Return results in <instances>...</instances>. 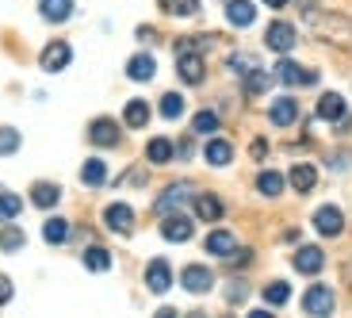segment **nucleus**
<instances>
[{
    "mask_svg": "<svg viewBox=\"0 0 352 318\" xmlns=\"http://www.w3.org/2000/svg\"><path fill=\"white\" fill-rule=\"evenodd\" d=\"M287 295H291V288L283 280H276V284H268V288H264V299L272 303V307H283V303H287Z\"/></svg>",
    "mask_w": 352,
    "mask_h": 318,
    "instance_id": "c9c22d12",
    "label": "nucleus"
},
{
    "mask_svg": "<svg viewBox=\"0 0 352 318\" xmlns=\"http://www.w3.org/2000/svg\"><path fill=\"white\" fill-rule=\"evenodd\" d=\"M176 73H180L184 85H199V81L207 77V65H203V58L195 50H180L176 54Z\"/></svg>",
    "mask_w": 352,
    "mask_h": 318,
    "instance_id": "7ed1b4c3",
    "label": "nucleus"
},
{
    "mask_svg": "<svg viewBox=\"0 0 352 318\" xmlns=\"http://www.w3.org/2000/svg\"><path fill=\"white\" fill-rule=\"evenodd\" d=\"M88 142H92V146H115V142H119V123H115V119H92Z\"/></svg>",
    "mask_w": 352,
    "mask_h": 318,
    "instance_id": "9b49d317",
    "label": "nucleus"
},
{
    "mask_svg": "<svg viewBox=\"0 0 352 318\" xmlns=\"http://www.w3.org/2000/svg\"><path fill=\"white\" fill-rule=\"evenodd\" d=\"M314 184H318V169L314 165H295L291 169V188H295V192L307 195Z\"/></svg>",
    "mask_w": 352,
    "mask_h": 318,
    "instance_id": "4be33fe9",
    "label": "nucleus"
},
{
    "mask_svg": "<svg viewBox=\"0 0 352 318\" xmlns=\"http://www.w3.org/2000/svg\"><path fill=\"white\" fill-rule=\"evenodd\" d=\"M192 131L195 134H214V131H219V115H214V112H199L192 119Z\"/></svg>",
    "mask_w": 352,
    "mask_h": 318,
    "instance_id": "72a5a7b5",
    "label": "nucleus"
},
{
    "mask_svg": "<svg viewBox=\"0 0 352 318\" xmlns=\"http://www.w3.org/2000/svg\"><path fill=\"white\" fill-rule=\"evenodd\" d=\"M264 43H268V50H276V54L295 50V27L283 23V19H276V23L264 31Z\"/></svg>",
    "mask_w": 352,
    "mask_h": 318,
    "instance_id": "39448f33",
    "label": "nucleus"
},
{
    "mask_svg": "<svg viewBox=\"0 0 352 318\" xmlns=\"http://www.w3.org/2000/svg\"><path fill=\"white\" fill-rule=\"evenodd\" d=\"M80 180H85L88 188H100V184L107 180V165H104V161H96V158L85 161V169H80Z\"/></svg>",
    "mask_w": 352,
    "mask_h": 318,
    "instance_id": "a878e982",
    "label": "nucleus"
},
{
    "mask_svg": "<svg viewBox=\"0 0 352 318\" xmlns=\"http://www.w3.org/2000/svg\"><path fill=\"white\" fill-rule=\"evenodd\" d=\"M165 16H176V19H195L199 16V0H157Z\"/></svg>",
    "mask_w": 352,
    "mask_h": 318,
    "instance_id": "6ab92c4d",
    "label": "nucleus"
},
{
    "mask_svg": "<svg viewBox=\"0 0 352 318\" xmlns=\"http://www.w3.org/2000/svg\"><path fill=\"white\" fill-rule=\"evenodd\" d=\"M344 115V100L337 96V92H326V96L318 100V119H329V123H337Z\"/></svg>",
    "mask_w": 352,
    "mask_h": 318,
    "instance_id": "5701e85b",
    "label": "nucleus"
},
{
    "mask_svg": "<svg viewBox=\"0 0 352 318\" xmlns=\"http://www.w3.org/2000/svg\"><path fill=\"white\" fill-rule=\"evenodd\" d=\"M19 211H23V200L12 192H0V219H16Z\"/></svg>",
    "mask_w": 352,
    "mask_h": 318,
    "instance_id": "f704fd0d",
    "label": "nucleus"
},
{
    "mask_svg": "<svg viewBox=\"0 0 352 318\" xmlns=\"http://www.w3.org/2000/svg\"><path fill=\"white\" fill-rule=\"evenodd\" d=\"M195 215H199L203 222H214L222 215V200H219V195H211V192L195 195Z\"/></svg>",
    "mask_w": 352,
    "mask_h": 318,
    "instance_id": "412c9836",
    "label": "nucleus"
},
{
    "mask_svg": "<svg viewBox=\"0 0 352 318\" xmlns=\"http://www.w3.org/2000/svg\"><path fill=\"white\" fill-rule=\"evenodd\" d=\"M207 249H211L214 257H230L234 253V234H230V230H214L211 238H207Z\"/></svg>",
    "mask_w": 352,
    "mask_h": 318,
    "instance_id": "cd10ccee",
    "label": "nucleus"
},
{
    "mask_svg": "<svg viewBox=\"0 0 352 318\" xmlns=\"http://www.w3.org/2000/svg\"><path fill=\"white\" fill-rule=\"evenodd\" d=\"M322 265H326V253L318 246H302L299 253H295V268H299L302 276H314V273H322Z\"/></svg>",
    "mask_w": 352,
    "mask_h": 318,
    "instance_id": "4468645a",
    "label": "nucleus"
},
{
    "mask_svg": "<svg viewBox=\"0 0 352 318\" xmlns=\"http://www.w3.org/2000/svg\"><path fill=\"white\" fill-rule=\"evenodd\" d=\"M12 299V280L8 276H0V303H8Z\"/></svg>",
    "mask_w": 352,
    "mask_h": 318,
    "instance_id": "79ce46f5",
    "label": "nucleus"
},
{
    "mask_svg": "<svg viewBox=\"0 0 352 318\" xmlns=\"http://www.w3.org/2000/svg\"><path fill=\"white\" fill-rule=\"evenodd\" d=\"M314 226L322 230L326 238H337V234L344 230V215L337 211V207H318V211H314Z\"/></svg>",
    "mask_w": 352,
    "mask_h": 318,
    "instance_id": "f8f14e48",
    "label": "nucleus"
},
{
    "mask_svg": "<svg viewBox=\"0 0 352 318\" xmlns=\"http://www.w3.org/2000/svg\"><path fill=\"white\" fill-rule=\"evenodd\" d=\"M123 119H126V127H146L150 123V104H146V100H131Z\"/></svg>",
    "mask_w": 352,
    "mask_h": 318,
    "instance_id": "393cba45",
    "label": "nucleus"
},
{
    "mask_svg": "<svg viewBox=\"0 0 352 318\" xmlns=\"http://www.w3.org/2000/svg\"><path fill=\"white\" fill-rule=\"evenodd\" d=\"M249 261H253V249H234V253L226 257V265H230V268H245Z\"/></svg>",
    "mask_w": 352,
    "mask_h": 318,
    "instance_id": "ea45409f",
    "label": "nucleus"
},
{
    "mask_svg": "<svg viewBox=\"0 0 352 318\" xmlns=\"http://www.w3.org/2000/svg\"><path fill=\"white\" fill-rule=\"evenodd\" d=\"M85 268H88V273H107V268H111V253L100 249V246L85 249Z\"/></svg>",
    "mask_w": 352,
    "mask_h": 318,
    "instance_id": "bb28decb",
    "label": "nucleus"
},
{
    "mask_svg": "<svg viewBox=\"0 0 352 318\" xmlns=\"http://www.w3.org/2000/svg\"><path fill=\"white\" fill-rule=\"evenodd\" d=\"M268 119H272L276 127H291L295 119H299V104H295L291 96H280L272 107H268Z\"/></svg>",
    "mask_w": 352,
    "mask_h": 318,
    "instance_id": "2eb2a0df",
    "label": "nucleus"
},
{
    "mask_svg": "<svg viewBox=\"0 0 352 318\" xmlns=\"http://www.w3.org/2000/svg\"><path fill=\"white\" fill-rule=\"evenodd\" d=\"M180 284H184V292L203 295V292L214 288V276H211V268H203V265H188L184 273H180Z\"/></svg>",
    "mask_w": 352,
    "mask_h": 318,
    "instance_id": "423d86ee",
    "label": "nucleus"
},
{
    "mask_svg": "<svg viewBox=\"0 0 352 318\" xmlns=\"http://www.w3.org/2000/svg\"><path fill=\"white\" fill-rule=\"evenodd\" d=\"M249 153H253V158H264V153H268V142H261V138H256L253 146H249Z\"/></svg>",
    "mask_w": 352,
    "mask_h": 318,
    "instance_id": "37998d69",
    "label": "nucleus"
},
{
    "mask_svg": "<svg viewBox=\"0 0 352 318\" xmlns=\"http://www.w3.org/2000/svg\"><path fill=\"white\" fill-rule=\"evenodd\" d=\"M180 112H184V100L176 96V92L161 96V115H165V119H180Z\"/></svg>",
    "mask_w": 352,
    "mask_h": 318,
    "instance_id": "e433bc0d",
    "label": "nucleus"
},
{
    "mask_svg": "<svg viewBox=\"0 0 352 318\" xmlns=\"http://www.w3.org/2000/svg\"><path fill=\"white\" fill-rule=\"evenodd\" d=\"M256 188H261L264 195H272V200H276V195L283 192V177H280V173H272V169H264L261 177H256Z\"/></svg>",
    "mask_w": 352,
    "mask_h": 318,
    "instance_id": "7c9ffc66",
    "label": "nucleus"
},
{
    "mask_svg": "<svg viewBox=\"0 0 352 318\" xmlns=\"http://www.w3.org/2000/svg\"><path fill=\"white\" fill-rule=\"evenodd\" d=\"M153 73H157V62H153L150 54H134L131 62H126V77L131 81H153Z\"/></svg>",
    "mask_w": 352,
    "mask_h": 318,
    "instance_id": "f3484780",
    "label": "nucleus"
},
{
    "mask_svg": "<svg viewBox=\"0 0 352 318\" xmlns=\"http://www.w3.org/2000/svg\"><path fill=\"white\" fill-rule=\"evenodd\" d=\"M249 318H272V315H268V310H253Z\"/></svg>",
    "mask_w": 352,
    "mask_h": 318,
    "instance_id": "49530a36",
    "label": "nucleus"
},
{
    "mask_svg": "<svg viewBox=\"0 0 352 318\" xmlns=\"http://www.w3.org/2000/svg\"><path fill=\"white\" fill-rule=\"evenodd\" d=\"M188 195H195V188L188 184V180H176V184H168L165 192H161V200L153 204V211H157V215H173V207H180Z\"/></svg>",
    "mask_w": 352,
    "mask_h": 318,
    "instance_id": "20e7f679",
    "label": "nucleus"
},
{
    "mask_svg": "<svg viewBox=\"0 0 352 318\" xmlns=\"http://www.w3.org/2000/svg\"><path fill=\"white\" fill-rule=\"evenodd\" d=\"M146 284H150V292L165 295L168 292V284H173V268H168V261H150V268H146Z\"/></svg>",
    "mask_w": 352,
    "mask_h": 318,
    "instance_id": "ddd939ff",
    "label": "nucleus"
},
{
    "mask_svg": "<svg viewBox=\"0 0 352 318\" xmlns=\"http://www.w3.org/2000/svg\"><path fill=\"white\" fill-rule=\"evenodd\" d=\"M245 295H249V292H245V284H230L226 299H230V303H241V299H245Z\"/></svg>",
    "mask_w": 352,
    "mask_h": 318,
    "instance_id": "a19ab883",
    "label": "nucleus"
},
{
    "mask_svg": "<svg viewBox=\"0 0 352 318\" xmlns=\"http://www.w3.org/2000/svg\"><path fill=\"white\" fill-rule=\"evenodd\" d=\"M43 238L50 242V246H62V242H69V222L65 219H50L43 226Z\"/></svg>",
    "mask_w": 352,
    "mask_h": 318,
    "instance_id": "c85d7f7f",
    "label": "nucleus"
},
{
    "mask_svg": "<svg viewBox=\"0 0 352 318\" xmlns=\"http://www.w3.org/2000/svg\"><path fill=\"white\" fill-rule=\"evenodd\" d=\"M276 81H280V85H314L318 73L314 70H302V65H295V62L283 58V62L276 65Z\"/></svg>",
    "mask_w": 352,
    "mask_h": 318,
    "instance_id": "0eeeda50",
    "label": "nucleus"
},
{
    "mask_svg": "<svg viewBox=\"0 0 352 318\" xmlns=\"http://www.w3.org/2000/svg\"><path fill=\"white\" fill-rule=\"evenodd\" d=\"M207 161H211V165H230V161H234V146H230L226 138H211L207 142Z\"/></svg>",
    "mask_w": 352,
    "mask_h": 318,
    "instance_id": "b1692460",
    "label": "nucleus"
},
{
    "mask_svg": "<svg viewBox=\"0 0 352 318\" xmlns=\"http://www.w3.org/2000/svg\"><path fill=\"white\" fill-rule=\"evenodd\" d=\"M188 318H207V315H188Z\"/></svg>",
    "mask_w": 352,
    "mask_h": 318,
    "instance_id": "de8ad7c7",
    "label": "nucleus"
},
{
    "mask_svg": "<svg viewBox=\"0 0 352 318\" xmlns=\"http://www.w3.org/2000/svg\"><path fill=\"white\" fill-rule=\"evenodd\" d=\"M226 19L234 27H249L256 19V4L253 0H226Z\"/></svg>",
    "mask_w": 352,
    "mask_h": 318,
    "instance_id": "dca6fc26",
    "label": "nucleus"
},
{
    "mask_svg": "<svg viewBox=\"0 0 352 318\" xmlns=\"http://www.w3.org/2000/svg\"><path fill=\"white\" fill-rule=\"evenodd\" d=\"M69 62H73V46L69 43H46V50H43V70L46 73L65 70Z\"/></svg>",
    "mask_w": 352,
    "mask_h": 318,
    "instance_id": "6e6552de",
    "label": "nucleus"
},
{
    "mask_svg": "<svg viewBox=\"0 0 352 318\" xmlns=\"http://www.w3.org/2000/svg\"><path fill=\"white\" fill-rule=\"evenodd\" d=\"M146 158H150L153 165H165V161H173V142H168V138H153L150 146H146Z\"/></svg>",
    "mask_w": 352,
    "mask_h": 318,
    "instance_id": "c756f323",
    "label": "nucleus"
},
{
    "mask_svg": "<svg viewBox=\"0 0 352 318\" xmlns=\"http://www.w3.org/2000/svg\"><path fill=\"white\" fill-rule=\"evenodd\" d=\"M161 234H165V242H188L192 238V219H184V215H161Z\"/></svg>",
    "mask_w": 352,
    "mask_h": 318,
    "instance_id": "9d476101",
    "label": "nucleus"
},
{
    "mask_svg": "<svg viewBox=\"0 0 352 318\" xmlns=\"http://www.w3.org/2000/svg\"><path fill=\"white\" fill-rule=\"evenodd\" d=\"M19 150V131L16 127H0V153H16Z\"/></svg>",
    "mask_w": 352,
    "mask_h": 318,
    "instance_id": "4c0bfd02",
    "label": "nucleus"
},
{
    "mask_svg": "<svg viewBox=\"0 0 352 318\" xmlns=\"http://www.w3.org/2000/svg\"><path fill=\"white\" fill-rule=\"evenodd\" d=\"M302 310H307L310 318H329L333 315V292L322 288V284H314V288L302 295Z\"/></svg>",
    "mask_w": 352,
    "mask_h": 318,
    "instance_id": "f03ea898",
    "label": "nucleus"
},
{
    "mask_svg": "<svg viewBox=\"0 0 352 318\" xmlns=\"http://www.w3.org/2000/svg\"><path fill=\"white\" fill-rule=\"evenodd\" d=\"M58 200H62V188L50 184V180H38V184L31 188V204L35 207H54Z\"/></svg>",
    "mask_w": 352,
    "mask_h": 318,
    "instance_id": "aec40b11",
    "label": "nucleus"
},
{
    "mask_svg": "<svg viewBox=\"0 0 352 318\" xmlns=\"http://www.w3.org/2000/svg\"><path fill=\"white\" fill-rule=\"evenodd\" d=\"M157 318H176V310H173V307H161V310H157Z\"/></svg>",
    "mask_w": 352,
    "mask_h": 318,
    "instance_id": "c03bdc74",
    "label": "nucleus"
},
{
    "mask_svg": "<svg viewBox=\"0 0 352 318\" xmlns=\"http://www.w3.org/2000/svg\"><path fill=\"white\" fill-rule=\"evenodd\" d=\"M230 70L234 73H249V70H256V58H249V54H230Z\"/></svg>",
    "mask_w": 352,
    "mask_h": 318,
    "instance_id": "58836bf2",
    "label": "nucleus"
},
{
    "mask_svg": "<svg viewBox=\"0 0 352 318\" xmlns=\"http://www.w3.org/2000/svg\"><path fill=\"white\" fill-rule=\"evenodd\" d=\"M268 85H272V77H268V73H261V65L245 73V92H253V96H261Z\"/></svg>",
    "mask_w": 352,
    "mask_h": 318,
    "instance_id": "2f4dec72",
    "label": "nucleus"
},
{
    "mask_svg": "<svg viewBox=\"0 0 352 318\" xmlns=\"http://www.w3.org/2000/svg\"><path fill=\"white\" fill-rule=\"evenodd\" d=\"M104 222H107V230H115V234H131V230H134V207L111 204L104 211Z\"/></svg>",
    "mask_w": 352,
    "mask_h": 318,
    "instance_id": "1a4fd4ad",
    "label": "nucleus"
},
{
    "mask_svg": "<svg viewBox=\"0 0 352 318\" xmlns=\"http://www.w3.org/2000/svg\"><path fill=\"white\" fill-rule=\"evenodd\" d=\"M264 4H268V8H283V4H287V0H264Z\"/></svg>",
    "mask_w": 352,
    "mask_h": 318,
    "instance_id": "a18cd8bd",
    "label": "nucleus"
},
{
    "mask_svg": "<svg viewBox=\"0 0 352 318\" xmlns=\"http://www.w3.org/2000/svg\"><path fill=\"white\" fill-rule=\"evenodd\" d=\"M38 12H43V19H50V23H65V19L73 16V0H38Z\"/></svg>",
    "mask_w": 352,
    "mask_h": 318,
    "instance_id": "a211bd4d",
    "label": "nucleus"
},
{
    "mask_svg": "<svg viewBox=\"0 0 352 318\" xmlns=\"http://www.w3.org/2000/svg\"><path fill=\"white\" fill-rule=\"evenodd\" d=\"M19 246H23V230H19V226H4V230H0V249H4V253H16Z\"/></svg>",
    "mask_w": 352,
    "mask_h": 318,
    "instance_id": "473e14b6",
    "label": "nucleus"
},
{
    "mask_svg": "<svg viewBox=\"0 0 352 318\" xmlns=\"http://www.w3.org/2000/svg\"><path fill=\"white\" fill-rule=\"evenodd\" d=\"M307 23L322 43L352 50V16H344V12H310Z\"/></svg>",
    "mask_w": 352,
    "mask_h": 318,
    "instance_id": "f257e3e1",
    "label": "nucleus"
}]
</instances>
